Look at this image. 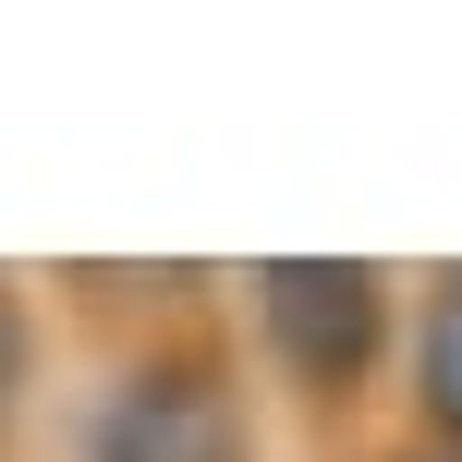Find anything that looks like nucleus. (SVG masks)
Listing matches in <instances>:
<instances>
[{
	"instance_id": "nucleus-5",
	"label": "nucleus",
	"mask_w": 462,
	"mask_h": 462,
	"mask_svg": "<svg viewBox=\"0 0 462 462\" xmlns=\"http://www.w3.org/2000/svg\"><path fill=\"white\" fill-rule=\"evenodd\" d=\"M353 462H439V450H414V439H377V450H353Z\"/></svg>"
},
{
	"instance_id": "nucleus-4",
	"label": "nucleus",
	"mask_w": 462,
	"mask_h": 462,
	"mask_svg": "<svg viewBox=\"0 0 462 462\" xmlns=\"http://www.w3.org/2000/svg\"><path fill=\"white\" fill-rule=\"evenodd\" d=\"M390 439L462 462V255H426L414 268V317H402V402Z\"/></svg>"
},
{
	"instance_id": "nucleus-2",
	"label": "nucleus",
	"mask_w": 462,
	"mask_h": 462,
	"mask_svg": "<svg viewBox=\"0 0 462 462\" xmlns=\"http://www.w3.org/2000/svg\"><path fill=\"white\" fill-rule=\"evenodd\" d=\"M402 317H414L402 255H244V268H219V328L304 462H353L390 439Z\"/></svg>"
},
{
	"instance_id": "nucleus-1",
	"label": "nucleus",
	"mask_w": 462,
	"mask_h": 462,
	"mask_svg": "<svg viewBox=\"0 0 462 462\" xmlns=\"http://www.w3.org/2000/svg\"><path fill=\"white\" fill-rule=\"evenodd\" d=\"M73 377L37 462H304L219 328V268H159L134 304H73Z\"/></svg>"
},
{
	"instance_id": "nucleus-3",
	"label": "nucleus",
	"mask_w": 462,
	"mask_h": 462,
	"mask_svg": "<svg viewBox=\"0 0 462 462\" xmlns=\"http://www.w3.org/2000/svg\"><path fill=\"white\" fill-rule=\"evenodd\" d=\"M61 377H73V317H61V280L0 255V462H37L49 414H61Z\"/></svg>"
}]
</instances>
